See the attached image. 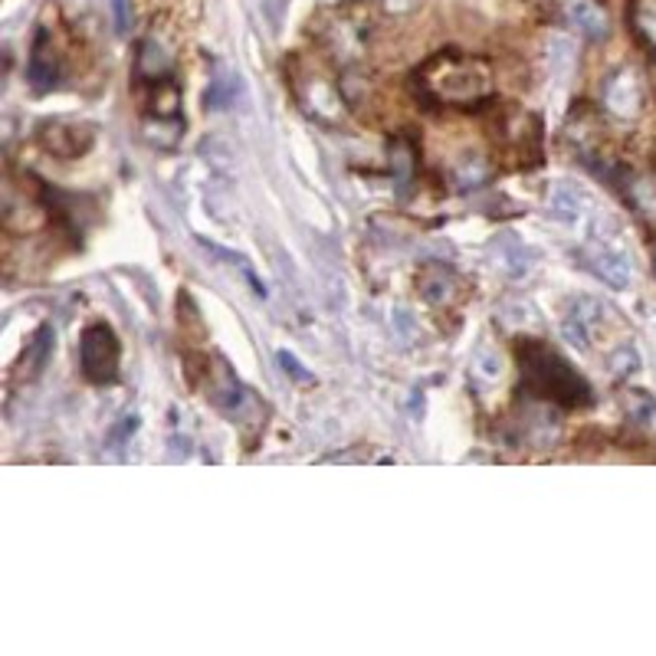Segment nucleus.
<instances>
[{"instance_id": "obj_1", "label": "nucleus", "mask_w": 656, "mask_h": 656, "mask_svg": "<svg viewBox=\"0 0 656 656\" xmlns=\"http://www.w3.org/2000/svg\"><path fill=\"white\" fill-rule=\"evenodd\" d=\"M522 371L532 381V387L545 397H555V401H565V404H588L591 401L588 384L568 368V361H561L555 351H548L542 345L522 348Z\"/></svg>"}, {"instance_id": "obj_2", "label": "nucleus", "mask_w": 656, "mask_h": 656, "mask_svg": "<svg viewBox=\"0 0 656 656\" xmlns=\"http://www.w3.org/2000/svg\"><path fill=\"white\" fill-rule=\"evenodd\" d=\"M427 86H430V89L437 92V99H444V102H477V99L490 96L492 76L480 59L440 56V59L430 66Z\"/></svg>"}, {"instance_id": "obj_3", "label": "nucleus", "mask_w": 656, "mask_h": 656, "mask_svg": "<svg viewBox=\"0 0 656 656\" xmlns=\"http://www.w3.org/2000/svg\"><path fill=\"white\" fill-rule=\"evenodd\" d=\"M119 358H122L119 338H116V331L106 326V322H96V326H89L83 331V338H79V364H83V374L92 384L116 381Z\"/></svg>"}, {"instance_id": "obj_4", "label": "nucleus", "mask_w": 656, "mask_h": 656, "mask_svg": "<svg viewBox=\"0 0 656 656\" xmlns=\"http://www.w3.org/2000/svg\"><path fill=\"white\" fill-rule=\"evenodd\" d=\"M581 260H584V266H588L598 280H604L611 289H627V286L634 283V263H631V256H627L617 243L598 240V243H591L588 250H581Z\"/></svg>"}, {"instance_id": "obj_5", "label": "nucleus", "mask_w": 656, "mask_h": 656, "mask_svg": "<svg viewBox=\"0 0 656 656\" xmlns=\"http://www.w3.org/2000/svg\"><path fill=\"white\" fill-rule=\"evenodd\" d=\"M548 214L558 220V223H568V227H581L588 223V217L594 214V204H591V194L578 184H555L551 194H548Z\"/></svg>"}, {"instance_id": "obj_6", "label": "nucleus", "mask_w": 656, "mask_h": 656, "mask_svg": "<svg viewBox=\"0 0 656 656\" xmlns=\"http://www.w3.org/2000/svg\"><path fill=\"white\" fill-rule=\"evenodd\" d=\"M601 313H604L601 303L591 299V296L571 299V306H568L565 319H561V335H565V341L575 345L578 351H588V348H591V335H594V328L601 322Z\"/></svg>"}, {"instance_id": "obj_7", "label": "nucleus", "mask_w": 656, "mask_h": 656, "mask_svg": "<svg viewBox=\"0 0 656 656\" xmlns=\"http://www.w3.org/2000/svg\"><path fill=\"white\" fill-rule=\"evenodd\" d=\"M565 17L588 40H604L611 33V17H608V10L598 0H568L565 3Z\"/></svg>"}, {"instance_id": "obj_8", "label": "nucleus", "mask_w": 656, "mask_h": 656, "mask_svg": "<svg viewBox=\"0 0 656 656\" xmlns=\"http://www.w3.org/2000/svg\"><path fill=\"white\" fill-rule=\"evenodd\" d=\"M604 102H608V109H611L614 116H624V119L637 116V109H641V102H644L641 79H637L631 69L617 73V76L608 83V89H604Z\"/></svg>"}, {"instance_id": "obj_9", "label": "nucleus", "mask_w": 656, "mask_h": 656, "mask_svg": "<svg viewBox=\"0 0 656 656\" xmlns=\"http://www.w3.org/2000/svg\"><path fill=\"white\" fill-rule=\"evenodd\" d=\"M30 79H33V86H40V89H46V86L56 83V56H53V50H50V43H46V33H40L36 43H33V53H30Z\"/></svg>"}, {"instance_id": "obj_10", "label": "nucleus", "mask_w": 656, "mask_h": 656, "mask_svg": "<svg viewBox=\"0 0 656 656\" xmlns=\"http://www.w3.org/2000/svg\"><path fill=\"white\" fill-rule=\"evenodd\" d=\"M608 368H611L614 374H621V378H627V374H637V371L644 368L641 348H637V345H631V341L617 345V348L611 351V358H608Z\"/></svg>"}, {"instance_id": "obj_11", "label": "nucleus", "mask_w": 656, "mask_h": 656, "mask_svg": "<svg viewBox=\"0 0 656 656\" xmlns=\"http://www.w3.org/2000/svg\"><path fill=\"white\" fill-rule=\"evenodd\" d=\"M450 286H453V276L444 270V266H434L420 276V293L430 299V303H444L450 299Z\"/></svg>"}, {"instance_id": "obj_12", "label": "nucleus", "mask_w": 656, "mask_h": 656, "mask_svg": "<svg viewBox=\"0 0 656 656\" xmlns=\"http://www.w3.org/2000/svg\"><path fill=\"white\" fill-rule=\"evenodd\" d=\"M139 73L145 79H158L162 73H167V56L162 53V46H155L152 40L142 43V53H139Z\"/></svg>"}, {"instance_id": "obj_13", "label": "nucleus", "mask_w": 656, "mask_h": 656, "mask_svg": "<svg viewBox=\"0 0 656 656\" xmlns=\"http://www.w3.org/2000/svg\"><path fill=\"white\" fill-rule=\"evenodd\" d=\"M502 270L509 273V276H525L528 270H532V263H528V250L518 243V240H505V253H502Z\"/></svg>"}, {"instance_id": "obj_14", "label": "nucleus", "mask_w": 656, "mask_h": 656, "mask_svg": "<svg viewBox=\"0 0 656 656\" xmlns=\"http://www.w3.org/2000/svg\"><path fill=\"white\" fill-rule=\"evenodd\" d=\"M627 407H631V417L644 427H656V404L644 394V391H631L627 397Z\"/></svg>"}, {"instance_id": "obj_15", "label": "nucleus", "mask_w": 656, "mask_h": 656, "mask_svg": "<svg viewBox=\"0 0 656 656\" xmlns=\"http://www.w3.org/2000/svg\"><path fill=\"white\" fill-rule=\"evenodd\" d=\"M477 368H480L483 378H499V374H502V361H499V354H492V351H480V354H477Z\"/></svg>"}, {"instance_id": "obj_16", "label": "nucleus", "mask_w": 656, "mask_h": 656, "mask_svg": "<svg viewBox=\"0 0 656 656\" xmlns=\"http://www.w3.org/2000/svg\"><path fill=\"white\" fill-rule=\"evenodd\" d=\"M280 364L286 368V374L299 378V381H309V371H303V364L289 354V351H280Z\"/></svg>"}, {"instance_id": "obj_17", "label": "nucleus", "mask_w": 656, "mask_h": 656, "mask_svg": "<svg viewBox=\"0 0 656 656\" xmlns=\"http://www.w3.org/2000/svg\"><path fill=\"white\" fill-rule=\"evenodd\" d=\"M112 10H116V20H119V30H129V26H132V13H129V0H112Z\"/></svg>"}]
</instances>
